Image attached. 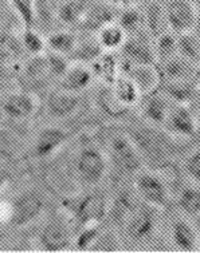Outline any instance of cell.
<instances>
[{"label":"cell","instance_id":"cell-1","mask_svg":"<svg viewBox=\"0 0 200 253\" xmlns=\"http://www.w3.org/2000/svg\"><path fill=\"white\" fill-rule=\"evenodd\" d=\"M106 154L96 145H85L74 157V171L79 184L88 189H94L101 184L107 174Z\"/></svg>","mask_w":200,"mask_h":253},{"label":"cell","instance_id":"cell-2","mask_svg":"<svg viewBox=\"0 0 200 253\" xmlns=\"http://www.w3.org/2000/svg\"><path fill=\"white\" fill-rule=\"evenodd\" d=\"M106 157L122 175L135 177L144 166V158L128 133H114L109 137Z\"/></svg>","mask_w":200,"mask_h":253},{"label":"cell","instance_id":"cell-3","mask_svg":"<svg viewBox=\"0 0 200 253\" xmlns=\"http://www.w3.org/2000/svg\"><path fill=\"white\" fill-rule=\"evenodd\" d=\"M109 198L101 190H90L75 201L71 217L75 224V230L84 226L102 224L107 218Z\"/></svg>","mask_w":200,"mask_h":253},{"label":"cell","instance_id":"cell-4","mask_svg":"<svg viewBox=\"0 0 200 253\" xmlns=\"http://www.w3.org/2000/svg\"><path fill=\"white\" fill-rule=\"evenodd\" d=\"M45 201L42 196L34 190H26L11 201L7 209V222L12 228H26L42 216Z\"/></svg>","mask_w":200,"mask_h":253},{"label":"cell","instance_id":"cell-5","mask_svg":"<svg viewBox=\"0 0 200 253\" xmlns=\"http://www.w3.org/2000/svg\"><path fill=\"white\" fill-rule=\"evenodd\" d=\"M157 208L145 204L139 205L124 224L126 237L135 244L148 243L157 232Z\"/></svg>","mask_w":200,"mask_h":253},{"label":"cell","instance_id":"cell-6","mask_svg":"<svg viewBox=\"0 0 200 253\" xmlns=\"http://www.w3.org/2000/svg\"><path fill=\"white\" fill-rule=\"evenodd\" d=\"M133 189L143 203L150 207L164 209L169 205L171 194L164 180L152 171H140L135 175Z\"/></svg>","mask_w":200,"mask_h":253},{"label":"cell","instance_id":"cell-7","mask_svg":"<svg viewBox=\"0 0 200 253\" xmlns=\"http://www.w3.org/2000/svg\"><path fill=\"white\" fill-rule=\"evenodd\" d=\"M163 4L169 31L180 35L194 30L199 14L191 0H163Z\"/></svg>","mask_w":200,"mask_h":253},{"label":"cell","instance_id":"cell-8","mask_svg":"<svg viewBox=\"0 0 200 253\" xmlns=\"http://www.w3.org/2000/svg\"><path fill=\"white\" fill-rule=\"evenodd\" d=\"M118 52L120 59L129 65H157L153 51V39L148 34L126 37Z\"/></svg>","mask_w":200,"mask_h":253},{"label":"cell","instance_id":"cell-9","mask_svg":"<svg viewBox=\"0 0 200 253\" xmlns=\"http://www.w3.org/2000/svg\"><path fill=\"white\" fill-rule=\"evenodd\" d=\"M70 139L69 130L61 126L49 125L39 130L33 141V156L38 160L50 158L59 152Z\"/></svg>","mask_w":200,"mask_h":253},{"label":"cell","instance_id":"cell-10","mask_svg":"<svg viewBox=\"0 0 200 253\" xmlns=\"http://www.w3.org/2000/svg\"><path fill=\"white\" fill-rule=\"evenodd\" d=\"M74 233L65 221L51 220L45 224L39 235L38 244L46 252H62L73 247Z\"/></svg>","mask_w":200,"mask_h":253},{"label":"cell","instance_id":"cell-11","mask_svg":"<svg viewBox=\"0 0 200 253\" xmlns=\"http://www.w3.org/2000/svg\"><path fill=\"white\" fill-rule=\"evenodd\" d=\"M118 9H120L118 7L113 5L106 0L92 1L77 31L81 34H88V35H96L105 26L116 22Z\"/></svg>","mask_w":200,"mask_h":253},{"label":"cell","instance_id":"cell-12","mask_svg":"<svg viewBox=\"0 0 200 253\" xmlns=\"http://www.w3.org/2000/svg\"><path fill=\"white\" fill-rule=\"evenodd\" d=\"M38 109L37 98L28 91L9 92L0 102L1 114L12 121H24L35 114Z\"/></svg>","mask_w":200,"mask_h":253},{"label":"cell","instance_id":"cell-13","mask_svg":"<svg viewBox=\"0 0 200 253\" xmlns=\"http://www.w3.org/2000/svg\"><path fill=\"white\" fill-rule=\"evenodd\" d=\"M120 70L121 74L136 84L141 95H147L156 91L161 84V75L158 71L157 65H129L120 59Z\"/></svg>","mask_w":200,"mask_h":253},{"label":"cell","instance_id":"cell-14","mask_svg":"<svg viewBox=\"0 0 200 253\" xmlns=\"http://www.w3.org/2000/svg\"><path fill=\"white\" fill-rule=\"evenodd\" d=\"M45 107L47 115L51 120H67L73 117L81 107V97L79 94L63 91L55 87L47 94Z\"/></svg>","mask_w":200,"mask_h":253},{"label":"cell","instance_id":"cell-15","mask_svg":"<svg viewBox=\"0 0 200 253\" xmlns=\"http://www.w3.org/2000/svg\"><path fill=\"white\" fill-rule=\"evenodd\" d=\"M163 127L168 133L183 137V138H191L196 134L198 124H196L195 115L186 105H173L169 110L167 120L164 122Z\"/></svg>","mask_w":200,"mask_h":253},{"label":"cell","instance_id":"cell-16","mask_svg":"<svg viewBox=\"0 0 200 253\" xmlns=\"http://www.w3.org/2000/svg\"><path fill=\"white\" fill-rule=\"evenodd\" d=\"M94 74L88 65L71 63L65 75L55 83L56 88L63 91L81 94L88 90L94 82Z\"/></svg>","mask_w":200,"mask_h":253},{"label":"cell","instance_id":"cell-17","mask_svg":"<svg viewBox=\"0 0 200 253\" xmlns=\"http://www.w3.org/2000/svg\"><path fill=\"white\" fill-rule=\"evenodd\" d=\"M93 0H61L56 5V22L69 30H78Z\"/></svg>","mask_w":200,"mask_h":253},{"label":"cell","instance_id":"cell-18","mask_svg":"<svg viewBox=\"0 0 200 253\" xmlns=\"http://www.w3.org/2000/svg\"><path fill=\"white\" fill-rule=\"evenodd\" d=\"M144 97L145 99L141 106V113H143L144 120L153 126H163L172 107V102L160 90L147 94Z\"/></svg>","mask_w":200,"mask_h":253},{"label":"cell","instance_id":"cell-19","mask_svg":"<svg viewBox=\"0 0 200 253\" xmlns=\"http://www.w3.org/2000/svg\"><path fill=\"white\" fill-rule=\"evenodd\" d=\"M139 200L140 198L135 192V189L133 192L128 189H122L120 192H117L116 197L109 204L107 217H110L114 225L124 226L126 220L135 212L136 208L139 207Z\"/></svg>","mask_w":200,"mask_h":253},{"label":"cell","instance_id":"cell-20","mask_svg":"<svg viewBox=\"0 0 200 253\" xmlns=\"http://www.w3.org/2000/svg\"><path fill=\"white\" fill-rule=\"evenodd\" d=\"M171 241L182 252H194L199 247V236L195 228L184 218H177L171 224Z\"/></svg>","mask_w":200,"mask_h":253},{"label":"cell","instance_id":"cell-21","mask_svg":"<svg viewBox=\"0 0 200 253\" xmlns=\"http://www.w3.org/2000/svg\"><path fill=\"white\" fill-rule=\"evenodd\" d=\"M116 23L122 28L126 37H133L139 34H148L145 27V19L143 5H126L118 9ZM149 35V34H148Z\"/></svg>","mask_w":200,"mask_h":253},{"label":"cell","instance_id":"cell-22","mask_svg":"<svg viewBox=\"0 0 200 253\" xmlns=\"http://www.w3.org/2000/svg\"><path fill=\"white\" fill-rule=\"evenodd\" d=\"M158 90L172 102L173 105L188 106L199 91L194 81H164Z\"/></svg>","mask_w":200,"mask_h":253},{"label":"cell","instance_id":"cell-23","mask_svg":"<svg viewBox=\"0 0 200 253\" xmlns=\"http://www.w3.org/2000/svg\"><path fill=\"white\" fill-rule=\"evenodd\" d=\"M143 11H144L147 33L152 39L169 31L163 0H147V3L143 4Z\"/></svg>","mask_w":200,"mask_h":253},{"label":"cell","instance_id":"cell-24","mask_svg":"<svg viewBox=\"0 0 200 253\" xmlns=\"http://www.w3.org/2000/svg\"><path fill=\"white\" fill-rule=\"evenodd\" d=\"M102 52V47L100 46L96 35L82 34V35H78V42L73 52L69 55V60L71 63L90 66L94 60L101 56Z\"/></svg>","mask_w":200,"mask_h":253},{"label":"cell","instance_id":"cell-25","mask_svg":"<svg viewBox=\"0 0 200 253\" xmlns=\"http://www.w3.org/2000/svg\"><path fill=\"white\" fill-rule=\"evenodd\" d=\"M163 81H194L196 66L179 54L157 65Z\"/></svg>","mask_w":200,"mask_h":253},{"label":"cell","instance_id":"cell-26","mask_svg":"<svg viewBox=\"0 0 200 253\" xmlns=\"http://www.w3.org/2000/svg\"><path fill=\"white\" fill-rule=\"evenodd\" d=\"M117 52L103 51L100 58L94 60L90 65L93 71L94 78H98L103 84L112 86L117 77L121 74L120 70V56L116 55Z\"/></svg>","mask_w":200,"mask_h":253},{"label":"cell","instance_id":"cell-27","mask_svg":"<svg viewBox=\"0 0 200 253\" xmlns=\"http://www.w3.org/2000/svg\"><path fill=\"white\" fill-rule=\"evenodd\" d=\"M77 42H78V34L74 30H69V28L55 30L46 35L47 51L65 55L67 58L74 50Z\"/></svg>","mask_w":200,"mask_h":253},{"label":"cell","instance_id":"cell-28","mask_svg":"<svg viewBox=\"0 0 200 253\" xmlns=\"http://www.w3.org/2000/svg\"><path fill=\"white\" fill-rule=\"evenodd\" d=\"M96 105L109 118H121L129 111V107L124 106L121 102L117 99L112 86H107V84H103V87L98 90L96 95Z\"/></svg>","mask_w":200,"mask_h":253},{"label":"cell","instance_id":"cell-29","mask_svg":"<svg viewBox=\"0 0 200 253\" xmlns=\"http://www.w3.org/2000/svg\"><path fill=\"white\" fill-rule=\"evenodd\" d=\"M22 75L28 83H33V84L52 81L49 73V67H47L46 52L42 55L30 56V59L22 67Z\"/></svg>","mask_w":200,"mask_h":253},{"label":"cell","instance_id":"cell-30","mask_svg":"<svg viewBox=\"0 0 200 253\" xmlns=\"http://www.w3.org/2000/svg\"><path fill=\"white\" fill-rule=\"evenodd\" d=\"M113 92L117 97V99L121 102L122 105L126 107L136 106L140 102V98L143 97L140 94L139 88L136 87V84L131 81V78H128L124 74H120L114 83L112 84Z\"/></svg>","mask_w":200,"mask_h":253},{"label":"cell","instance_id":"cell-31","mask_svg":"<svg viewBox=\"0 0 200 253\" xmlns=\"http://www.w3.org/2000/svg\"><path fill=\"white\" fill-rule=\"evenodd\" d=\"M100 46L102 47L103 51H109V52H118L124 44L126 39L125 33L122 31V28L114 22L105 26L102 30H100L96 34Z\"/></svg>","mask_w":200,"mask_h":253},{"label":"cell","instance_id":"cell-32","mask_svg":"<svg viewBox=\"0 0 200 253\" xmlns=\"http://www.w3.org/2000/svg\"><path fill=\"white\" fill-rule=\"evenodd\" d=\"M19 43L30 56L42 55L47 51L46 37L37 28H20Z\"/></svg>","mask_w":200,"mask_h":253},{"label":"cell","instance_id":"cell-33","mask_svg":"<svg viewBox=\"0 0 200 253\" xmlns=\"http://www.w3.org/2000/svg\"><path fill=\"white\" fill-rule=\"evenodd\" d=\"M8 4L19 20L20 27H37V0H8Z\"/></svg>","mask_w":200,"mask_h":253},{"label":"cell","instance_id":"cell-34","mask_svg":"<svg viewBox=\"0 0 200 253\" xmlns=\"http://www.w3.org/2000/svg\"><path fill=\"white\" fill-rule=\"evenodd\" d=\"M177 54L192 65L200 66V38L194 31L177 35Z\"/></svg>","mask_w":200,"mask_h":253},{"label":"cell","instance_id":"cell-35","mask_svg":"<svg viewBox=\"0 0 200 253\" xmlns=\"http://www.w3.org/2000/svg\"><path fill=\"white\" fill-rule=\"evenodd\" d=\"M153 51L156 56V63L160 65L165 60L177 55V35L172 31L158 35L153 39Z\"/></svg>","mask_w":200,"mask_h":253},{"label":"cell","instance_id":"cell-36","mask_svg":"<svg viewBox=\"0 0 200 253\" xmlns=\"http://www.w3.org/2000/svg\"><path fill=\"white\" fill-rule=\"evenodd\" d=\"M177 207L188 216H200V188L186 186L177 196Z\"/></svg>","mask_w":200,"mask_h":253},{"label":"cell","instance_id":"cell-37","mask_svg":"<svg viewBox=\"0 0 200 253\" xmlns=\"http://www.w3.org/2000/svg\"><path fill=\"white\" fill-rule=\"evenodd\" d=\"M102 224L97 225L84 226L81 229H77L74 233V240H73V247L78 251H90L92 245L100 235V232L102 230L101 228Z\"/></svg>","mask_w":200,"mask_h":253},{"label":"cell","instance_id":"cell-38","mask_svg":"<svg viewBox=\"0 0 200 253\" xmlns=\"http://www.w3.org/2000/svg\"><path fill=\"white\" fill-rule=\"evenodd\" d=\"M46 60L50 77L55 83L65 75L66 71L71 66V62H70L67 56L59 55V54L50 52V51H46Z\"/></svg>","mask_w":200,"mask_h":253},{"label":"cell","instance_id":"cell-39","mask_svg":"<svg viewBox=\"0 0 200 253\" xmlns=\"http://www.w3.org/2000/svg\"><path fill=\"white\" fill-rule=\"evenodd\" d=\"M121 247L120 243V237L117 236V233L112 232V230H101L100 235L94 241V244L92 245L90 251L94 252H116Z\"/></svg>","mask_w":200,"mask_h":253},{"label":"cell","instance_id":"cell-40","mask_svg":"<svg viewBox=\"0 0 200 253\" xmlns=\"http://www.w3.org/2000/svg\"><path fill=\"white\" fill-rule=\"evenodd\" d=\"M184 170L194 182L200 185V149L187 157L184 161Z\"/></svg>","mask_w":200,"mask_h":253},{"label":"cell","instance_id":"cell-41","mask_svg":"<svg viewBox=\"0 0 200 253\" xmlns=\"http://www.w3.org/2000/svg\"><path fill=\"white\" fill-rule=\"evenodd\" d=\"M109 3H112L113 5H116L118 8L126 7V5H133V4H140L141 0H106Z\"/></svg>","mask_w":200,"mask_h":253},{"label":"cell","instance_id":"cell-42","mask_svg":"<svg viewBox=\"0 0 200 253\" xmlns=\"http://www.w3.org/2000/svg\"><path fill=\"white\" fill-rule=\"evenodd\" d=\"M7 184H8V175L5 171L0 169V192H3V189L7 186Z\"/></svg>","mask_w":200,"mask_h":253},{"label":"cell","instance_id":"cell-43","mask_svg":"<svg viewBox=\"0 0 200 253\" xmlns=\"http://www.w3.org/2000/svg\"><path fill=\"white\" fill-rule=\"evenodd\" d=\"M194 83H195L196 87L200 91V66H196L195 74H194Z\"/></svg>","mask_w":200,"mask_h":253},{"label":"cell","instance_id":"cell-44","mask_svg":"<svg viewBox=\"0 0 200 253\" xmlns=\"http://www.w3.org/2000/svg\"><path fill=\"white\" fill-rule=\"evenodd\" d=\"M192 5H194V8L198 11V14H200V0H191Z\"/></svg>","mask_w":200,"mask_h":253},{"label":"cell","instance_id":"cell-45","mask_svg":"<svg viewBox=\"0 0 200 253\" xmlns=\"http://www.w3.org/2000/svg\"><path fill=\"white\" fill-rule=\"evenodd\" d=\"M199 217V220H198V224H199V228H200V216H198Z\"/></svg>","mask_w":200,"mask_h":253},{"label":"cell","instance_id":"cell-46","mask_svg":"<svg viewBox=\"0 0 200 253\" xmlns=\"http://www.w3.org/2000/svg\"><path fill=\"white\" fill-rule=\"evenodd\" d=\"M1 115H3V114H1V111H0V117H1Z\"/></svg>","mask_w":200,"mask_h":253}]
</instances>
